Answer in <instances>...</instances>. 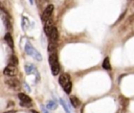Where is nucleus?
Segmentation results:
<instances>
[{"label": "nucleus", "mask_w": 134, "mask_h": 113, "mask_svg": "<svg viewBox=\"0 0 134 113\" xmlns=\"http://www.w3.org/2000/svg\"><path fill=\"white\" fill-rule=\"evenodd\" d=\"M103 68L105 69V70H110L111 69V65H110V61H109V58H106L105 60H104V62H103Z\"/></svg>", "instance_id": "obj_14"}, {"label": "nucleus", "mask_w": 134, "mask_h": 113, "mask_svg": "<svg viewBox=\"0 0 134 113\" xmlns=\"http://www.w3.org/2000/svg\"><path fill=\"white\" fill-rule=\"evenodd\" d=\"M48 61H49V64H50V67H51V72H52V74H53V75L59 74L60 65H59V62H58L57 49H55V50H52V51H49Z\"/></svg>", "instance_id": "obj_1"}, {"label": "nucleus", "mask_w": 134, "mask_h": 113, "mask_svg": "<svg viewBox=\"0 0 134 113\" xmlns=\"http://www.w3.org/2000/svg\"><path fill=\"white\" fill-rule=\"evenodd\" d=\"M23 87H24V88H26V90H27L28 92L30 91V89H29V87H28V85H27L26 83H23Z\"/></svg>", "instance_id": "obj_19"}, {"label": "nucleus", "mask_w": 134, "mask_h": 113, "mask_svg": "<svg viewBox=\"0 0 134 113\" xmlns=\"http://www.w3.org/2000/svg\"><path fill=\"white\" fill-rule=\"evenodd\" d=\"M0 9L2 10V12H4V13H6V10H5V8L2 6V4H1V2H0Z\"/></svg>", "instance_id": "obj_20"}, {"label": "nucleus", "mask_w": 134, "mask_h": 113, "mask_svg": "<svg viewBox=\"0 0 134 113\" xmlns=\"http://www.w3.org/2000/svg\"><path fill=\"white\" fill-rule=\"evenodd\" d=\"M57 107H58V105L55 104V101H53V100H47L46 108L48 110H54V109H57Z\"/></svg>", "instance_id": "obj_13"}, {"label": "nucleus", "mask_w": 134, "mask_h": 113, "mask_svg": "<svg viewBox=\"0 0 134 113\" xmlns=\"http://www.w3.org/2000/svg\"><path fill=\"white\" fill-rule=\"evenodd\" d=\"M70 101H71L72 107H74V108L79 107V105H80V100H79V99H77L75 96H72V97L70 98Z\"/></svg>", "instance_id": "obj_16"}, {"label": "nucleus", "mask_w": 134, "mask_h": 113, "mask_svg": "<svg viewBox=\"0 0 134 113\" xmlns=\"http://www.w3.org/2000/svg\"><path fill=\"white\" fill-rule=\"evenodd\" d=\"M4 40H5V42L7 43V45L13 49V48H14V41H13V38H12V36H10L9 32L5 33V36H4Z\"/></svg>", "instance_id": "obj_11"}, {"label": "nucleus", "mask_w": 134, "mask_h": 113, "mask_svg": "<svg viewBox=\"0 0 134 113\" xmlns=\"http://www.w3.org/2000/svg\"><path fill=\"white\" fill-rule=\"evenodd\" d=\"M18 97L21 101V106H23V107H30L31 106V99L25 93H19Z\"/></svg>", "instance_id": "obj_5"}, {"label": "nucleus", "mask_w": 134, "mask_h": 113, "mask_svg": "<svg viewBox=\"0 0 134 113\" xmlns=\"http://www.w3.org/2000/svg\"><path fill=\"white\" fill-rule=\"evenodd\" d=\"M31 112H32V113H37V112H36V111H31Z\"/></svg>", "instance_id": "obj_22"}, {"label": "nucleus", "mask_w": 134, "mask_h": 113, "mask_svg": "<svg viewBox=\"0 0 134 113\" xmlns=\"http://www.w3.org/2000/svg\"><path fill=\"white\" fill-rule=\"evenodd\" d=\"M5 84L10 87V88H14V89H18L20 87V82L15 78V77H12V78H6L5 80Z\"/></svg>", "instance_id": "obj_6"}, {"label": "nucleus", "mask_w": 134, "mask_h": 113, "mask_svg": "<svg viewBox=\"0 0 134 113\" xmlns=\"http://www.w3.org/2000/svg\"><path fill=\"white\" fill-rule=\"evenodd\" d=\"M9 65L15 66V67L18 65V59H17V56H15V55H12L10 56V59H9Z\"/></svg>", "instance_id": "obj_17"}, {"label": "nucleus", "mask_w": 134, "mask_h": 113, "mask_svg": "<svg viewBox=\"0 0 134 113\" xmlns=\"http://www.w3.org/2000/svg\"><path fill=\"white\" fill-rule=\"evenodd\" d=\"M3 73L6 75V76H14L17 74V68L15 66H12V65H8L4 68L3 70Z\"/></svg>", "instance_id": "obj_7"}, {"label": "nucleus", "mask_w": 134, "mask_h": 113, "mask_svg": "<svg viewBox=\"0 0 134 113\" xmlns=\"http://www.w3.org/2000/svg\"><path fill=\"white\" fill-rule=\"evenodd\" d=\"M59 83H60V85L62 86L63 90L66 93H70L71 88H72V83H71V80H70L69 74H67V73L61 74L60 77H59Z\"/></svg>", "instance_id": "obj_2"}, {"label": "nucleus", "mask_w": 134, "mask_h": 113, "mask_svg": "<svg viewBox=\"0 0 134 113\" xmlns=\"http://www.w3.org/2000/svg\"><path fill=\"white\" fill-rule=\"evenodd\" d=\"M53 24H52V21L49 19L48 21H46L45 22V24H44V31H45V33H46V36H50V33H51V31H52V29H53Z\"/></svg>", "instance_id": "obj_8"}, {"label": "nucleus", "mask_w": 134, "mask_h": 113, "mask_svg": "<svg viewBox=\"0 0 134 113\" xmlns=\"http://www.w3.org/2000/svg\"><path fill=\"white\" fill-rule=\"evenodd\" d=\"M24 69H25L26 74L36 73V74L39 76V74H38V72H37V69H36V66H35V65H32V64H26L25 67H24Z\"/></svg>", "instance_id": "obj_10"}, {"label": "nucleus", "mask_w": 134, "mask_h": 113, "mask_svg": "<svg viewBox=\"0 0 134 113\" xmlns=\"http://www.w3.org/2000/svg\"><path fill=\"white\" fill-rule=\"evenodd\" d=\"M52 12H53V5H52V4H48V5L45 7L44 12H43V15H42V21H43V22L48 21V20L50 19V17H51Z\"/></svg>", "instance_id": "obj_4"}, {"label": "nucleus", "mask_w": 134, "mask_h": 113, "mask_svg": "<svg viewBox=\"0 0 134 113\" xmlns=\"http://www.w3.org/2000/svg\"><path fill=\"white\" fill-rule=\"evenodd\" d=\"M49 39H50V43H53V44L57 43V41L59 39V32H58V29H57L55 26L53 27V29H52V31L49 36Z\"/></svg>", "instance_id": "obj_9"}, {"label": "nucleus", "mask_w": 134, "mask_h": 113, "mask_svg": "<svg viewBox=\"0 0 134 113\" xmlns=\"http://www.w3.org/2000/svg\"><path fill=\"white\" fill-rule=\"evenodd\" d=\"M41 110H42V113H49L48 112V109L45 106H43V105H41Z\"/></svg>", "instance_id": "obj_18"}, {"label": "nucleus", "mask_w": 134, "mask_h": 113, "mask_svg": "<svg viewBox=\"0 0 134 113\" xmlns=\"http://www.w3.org/2000/svg\"><path fill=\"white\" fill-rule=\"evenodd\" d=\"M1 17H2V20H3V23H4L5 27H6L7 29H10V28H12V25H10V22H9L7 16L4 15V14H1Z\"/></svg>", "instance_id": "obj_12"}, {"label": "nucleus", "mask_w": 134, "mask_h": 113, "mask_svg": "<svg viewBox=\"0 0 134 113\" xmlns=\"http://www.w3.org/2000/svg\"><path fill=\"white\" fill-rule=\"evenodd\" d=\"M60 100V103H61V105H62V107L64 108V110H65V113H71V111H70V109H69V107L66 105V101L63 99V98H60L59 99Z\"/></svg>", "instance_id": "obj_15"}, {"label": "nucleus", "mask_w": 134, "mask_h": 113, "mask_svg": "<svg viewBox=\"0 0 134 113\" xmlns=\"http://www.w3.org/2000/svg\"><path fill=\"white\" fill-rule=\"evenodd\" d=\"M29 2H30V3L32 4V3H34V0H29Z\"/></svg>", "instance_id": "obj_21"}, {"label": "nucleus", "mask_w": 134, "mask_h": 113, "mask_svg": "<svg viewBox=\"0 0 134 113\" xmlns=\"http://www.w3.org/2000/svg\"><path fill=\"white\" fill-rule=\"evenodd\" d=\"M24 48H25V51H26V53H27L28 55L32 56L34 59H36V60H38V61H41V60H42V55L40 54V52H39L35 47H32L29 43H26Z\"/></svg>", "instance_id": "obj_3"}]
</instances>
